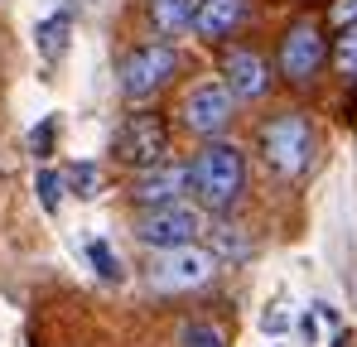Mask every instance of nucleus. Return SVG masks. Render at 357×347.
<instances>
[{"label": "nucleus", "instance_id": "1", "mask_svg": "<svg viewBox=\"0 0 357 347\" xmlns=\"http://www.w3.org/2000/svg\"><path fill=\"white\" fill-rule=\"evenodd\" d=\"M241 188H246V160H241V150L237 145H208L198 155V164H193V193H198V203L213 208V213H222V208H232L241 198Z\"/></svg>", "mask_w": 357, "mask_h": 347}, {"label": "nucleus", "instance_id": "2", "mask_svg": "<svg viewBox=\"0 0 357 347\" xmlns=\"http://www.w3.org/2000/svg\"><path fill=\"white\" fill-rule=\"evenodd\" d=\"M261 155H266V164L275 174L295 178V174L309 164V155H314L309 121H304V116H275V121L261 130Z\"/></svg>", "mask_w": 357, "mask_h": 347}, {"label": "nucleus", "instance_id": "3", "mask_svg": "<svg viewBox=\"0 0 357 347\" xmlns=\"http://www.w3.org/2000/svg\"><path fill=\"white\" fill-rule=\"evenodd\" d=\"M203 231L198 208L188 203H169V208H145V217L135 222V236L155 251H178V246H193V236Z\"/></svg>", "mask_w": 357, "mask_h": 347}, {"label": "nucleus", "instance_id": "4", "mask_svg": "<svg viewBox=\"0 0 357 347\" xmlns=\"http://www.w3.org/2000/svg\"><path fill=\"white\" fill-rule=\"evenodd\" d=\"M169 77H174V49H169V44H145V49L121 58V92H126L130 102L155 97Z\"/></svg>", "mask_w": 357, "mask_h": 347}, {"label": "nucleus", "instance_id": "5", "mask_svg": "<svg viewBox=\"0 0 357 347\" xmlns=\"http://www.w3.org/2000/svg\"><path fill=\"white\" fill-rule=\"evenodd\" d=\"M169 155V130L160 125V116H130L116 130V160L135 169H155Z\"/></svg>", "mask_w": 357, "mask_h": 347}, {"label": "nucleus", "instance_id": "6", "mask_svg": "<svg viewBox=\"0 0 357 347\" xmlns=\"http://www.w3.org/2000/svg\"><path fill=\"white\" fill-rule=\"evenodd\" d=\"M218 270V256L203 251V246H178V251H165V261L150 270V289H198L213 280Z\"/></svg>", "mask_w": 357, "mask_h": 347}, {"label": "nucleus", "instance_id": "7", "mask_svg": "<svg viewBox=\"0 0 357 347\" xmlns=\"http://www.w3.org/2000/svg\"><path fill=\"white\" fill-rule=\"evenodd\" d=\"M227 121H232V92H227L222 82H203V87L188 92V102H183V125H188L193 135H218Z\"/></svg>", "mask_w": 357, "mask_h": 347}, {"label": "nucleus", "instance_id": "8", "mask_svg": "<svg viewBox=\"0 0 357 347\" xmlns=\"http://www.w3.org/2000/svg\"><path fill=\"white\" fill-rule=\"evenodd\" d=\"M193 188V164H155L135 178V203L140 208H169L178 193Z\"/></svg>", "mask_w": 357, "mask_h": 347}, {"label": "nucleus", "instance_id": "9", "mask_svg": "<svg viewBox=\"0 0 357 347\" xmlns=\"http://www.w3.org/2000/svg\"><path fill=\"white\" fill-rule=\"evenodd\" d=\"M319 63H324V39H319V29H314V24H295V29L285 34V44H280V68H285V77H290V82H309V77L319 72Z\"/></svg>", "mask_w": 357, "mask_h": 347}, {"label": "nucleus", "instance_id": "10", "mask_svg": "<svg viewBox=\"0 0 357 347\" xmlns=\"http://www.w3.org/2000/svg\"><path fill=\"white\" fill-rule=\"evenodd\" d=\"M241 15H246V0H203L193 10V29L203 39H222L241 24Z\"/></svg>", "mask_w": 357, "mask_h": 347}, {"label": "nucleus", "instance_id": "11", "mask_svg": "<svg viewBox=\"0 0 357 347\" xmlns=\"http://www.w3.org/2000/svg\"><path fill=\"white\" fill-rule=\"evenodd\" d=\"M227 87L237 97H261L266 92V63L256 54H246V49H237V54L227 58Z\"/></svg>", "mask_w": 357, "mask_h": 347}, {"label": "nucleus", "instance_id": "12", "mask_svg": "<svg viewBox=\"0 0 357 347\" xmlns=\"http://www.w3.org/2000/svg\"><path fill=\"white\" fill-rule=\"evenodd\" d=\"M68 34H73V20H68V15H49V20H39V29H34L39 58H44V63H59V58L68 54Z\"/></svg>", "mask_w": 357, "mask_h": 347}, {"label": "nucleus", "instance_id": "13", "mask_svg": "<svg viewBox=\"0 0 357 347\" xmlns=\"http://www.w3.org/2000/svg\"><path fill=\"white\" fill-rule=\"evenodd\" d=\"M150 10H155V24H160L165 34L193 29V0H150Z\"/></svg>", "mask_w": 357, "mask_h": 347}, {"label": "nucleus", "instance_id": "14", "mask_svg": "<svg viewBox=\"0 0 357 347\" xmlns=\"http://www.w3.org/2000/svg\"><path fill=\"white\" fill-rule=\"evenodd\" d=\"M63 183H68L77 198H97V193H102V169H97V164H73Z\"/></svg>", "mask_w": 357, "mask_h": 347}, {"label": "nucleus", "instance_id": "15", "mask_svg": "<svg viewBox=\"0 0 357 347\" xmlns=\"http://www.w3.org/2000/svg\"><path fill=\"white\" fill-rule=\"evenodd\" d=\"M34 193H39V208H44V213H59V203H63V174L39 169V174H34Z\"/></svg>", "mask_w": 357, "mask_h": 347}, {"label": "nucleus", "instance_id": "16", "mask_svg": "<svg viewBox=\"0 0 357 347\" xmlns=\"http://www.w3.org/2000/svg\"><path fill=\"white\" fill-rule=\"evenodd\" d=\"M87 256H92V265H97V275H102V280H126V265H121V256L107 246V241H92V246H87Z\"/></svg>", "mask_w": 357, "mask_h": 347}, {"label": "nucleus", "instance_id": "17", "mask_svg": "<svg viewBox=\"0 0 357 347\" xmlns=\"http://www.w3.org/2000/svg\"><path fill=\"white\" fill-rule=\"evenodd\" d=\"M213 251L218 256H251V246H246V236H241L237 227H213Z\"/></svg>", "mask_w": 357, "mask_h": 347}, {"label": "nucleus", "instance_id": "18", "mask_svg": "<svg viewBox=\"0 0 357 347\" xmlns=\"http://www.w3.org/2000/svg\"><path fill=\"white\" fill-rule=\"evenodd\" d=\"M338 72H343V77H357V24H348V29H343V39H338Z\"/></svg>", "mask_w": 357, "mask_h": 347}, {"label": "nucleus", "instance_id": "19", "mask_svg": "<svg viewBox=\"0 0 357 347\" xmlns=\"http://www.w3.org/2000/svg\"><path fill=\"white\" fill-rule=\"evenodd\" d=\"M178 347H222V333L208 328V323H188V328L178 333Z\"/></svg>", "mask_w": 357, "mask_h": 347}, {"label": "nucleus", "instance_id": "20", "mask_svg": "<svg viewBox=\"0 0 357 347\" xmlns=\"http://www.w3.org/2000/svg\"><path fill=\"white\" fill-rule=\"evenodd\" d=\"M261 328H266V333H285V328H290V314L275 304V309H266V314H261Z\"/></svg>", "mask_w": 357, "mask_h": 347}, {"label": "nucleus", "instance_id": "21", "mask_svg": "<svg viewBox=\"0 0 357 347\" xmlns=\"http://www.w3.org/2000/svg\"><path fill=\"white\" fill-rule=\"evenodd\" d=\"M328 20H333V24H338V29H348V24H357V0H338V5H333V15H328Z\"/></svg>", "mask_w": 357, "mask_h": 347}, {"label": "nucleus", "instance_id": "22", "mask_svg": "<svg viewBox=\"0 0 357 347\" xmlns=\"http://www.w3.org/2000/svg\"><path fill=\"white\" fill-rule=\"evenodd\" d=\"M29 145H34V155H49V145H54V121H44V125H34V135H29Z\"/></svg>", "mask_w": 357, "mask_h": 347}]
</instances>
